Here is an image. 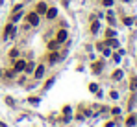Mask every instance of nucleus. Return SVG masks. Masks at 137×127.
I'll return each mask as SVG.
<instances>
[{
    "label": "nucleus",
    "mask_w": 137,
    "mask_h": 127,
    "mask_svg": "<svg viewBox=\"0 0 137 127\" xmlns=\"http://www.w3.org/2000/svg\"><path fill=\"white\" fill-rule=\"evenodd\" d=\"M28 22H30L31 26H37V24H39V17H37V13H30V15H28Z\"/></svg>",
    "instance_id": "nucleus-1"
},
{
    "label": "nucleus",
    "mask_w": 137,
    "mask_h": 127,
    "mask_svg": "<svg viewBox=\"0 0 137 127\" xmlns=\"http://www.w3.org/2000/svg\"><path fill=\"white\" fill-rule=\"evenodd\" d=\"M67 39V31L65 30H59V33H58V43H63Z\"/></svg>",
    "instance_id": "nucleus-2"
},
{
    "label": "nucleus",
    "mask_w": 137,
    "mask_h": 127,
    "mask_svg": "<svg viewBox=\"0 0 137 127\" xmlns=\"http://www.w3.org/2000/svg\"><path fill=\"white\" fill-rule=\"evenodd\" d=\"M56 15H58V9H56V7H50V9L46 11V17H48V19H54Z\"/></svg>",
    "instance_id": "nucleus-3"
},
{
    "label": "nucleus",
    "mask_w": 137,
    "mask_h": 127,
    "mask_svg": "<svg viewBox=\"0 0 137 127\" xmlns=\"http://www.w3.org/2000/svg\"><path fill=\"white\" fill-rule=\"evenodd\" d=\"M26 68V61H17L15 63V70H24Z\"/></svg>",
    "instance_id": "nucleus-4"
},
{
    "label": "nucleus",
    "mask_w": 137,
    "mask_h": 127,
    "mask_svg": "<svg viewBox=\"0 0 137 127\" xmlns=\"http://www.w3.org/2000/svg\"><path fill=\"white\" fill-rule=\"evenodd\" d=\"M43 74H45V66L41 65V66L35 70V77H37V79H41V77H43Z\"/></svg>",
    "instance_id": "nucleus-5"
},
{
    "label": "nucleus",
    "mask_w": 137,
    "mask_h": 127,
    "mask_svg": "<svg viewBox=\"0 0 137 127\" xmlns=\"http://www.w3.org/2000/svg\"><path fill=\"white\" fill-rule=\"evenodd\" d=\"M11 35H13V26L9 24V26H7V28H6V33H4V37H6V39H9Z\"/></svg>",
    "instance_id": "nucleus-6"
},
{
    "label": "nucleus",
    "mask_w": 137,
    "mask_h": 127,
    "mask_svg": "<svg viewBox=\"0 0 137 127\" xmlns=\"http://www.w3.org/2000/svg\"><path fill=\"white\" fill-rule=\"evenodd\" d=\"M37 11H39V13H46V4H45V2H41V4L37 6Z\"/></svg>",
    "instance_id": "nucleus-7"
},
{
    "label": "nucleus",
    "mask_w": 137,
    "mask_h": 127,
    "mask_svg": "<svg viewBox=\"0 0 137 127\" xmlns=\"http://www.w3.org/2000/svg\"><path fill=\"white\" fill-rule=\"evenodd\" d=\"M98 28H100V24H98V22H93V26H91V31H93V33H96V31H98Z\"/></svg>",
    "instance_id": "nucleus-8"
},
{
    "label": "nucleus",
    "mask_w": 137,
    "mask_h": 127,
    "mask_svg": "<svg viewBox=\"0 0 137 127\" xmlns=\"http://www.w3.org/2000/svg\"><path fill=\"white\" fill-rule=\"evenodd\" d=\"M58 59H59V55H58V53H52V55H50V63H56Z\"/></svg>",
    "instance_id": "nucleus-9"
},
{
    "label": "nucleus",
    "mask_w": 137,
    "mask_h": 127,
    "mask_svg": "<svg viewBox=\"0 0 137 127\" xmlns=\"http://www.w3.org/2000/svg\"><path fill=\"white\" fill-rule=\"evenodd\" d=\"M48 48H50V50H56V48H58V41L50 43V44H48Z\"/></svg>",
    "instance_id": "nucleus-10"
},
{
    "label": "nucleus",
    "mask_w": 137,
    "mask_h": 127,
    "mask_svg": "<svg viewBox=\"0 0 137 127\" xmlns=\"http://www.w3.org/2000/svg\"><path fill=\"white\" fill-rule=\"evenodd\" d=\"M89 90H91V92H98V87L93 83V85H89Z\"/></svg>",
    "instance_id": "nucleus-11"
},
{
    "label": "nucleus",
    "mask_w": 137,
    "mask_h": 127,
    "mask_svg": "<svg viewBox=\"0 0 137 127\" xmlns=\"http://www.w3.org/2000/svg\"><path fill=\"white\" fill-rule=\"evenodd\" d=\"M106 44H109V46H119V43L115 41V39H111V41H108Z\"/></svg>",
    "instance_id": "nucleus-12"
},
{
    "label": "nucleus",
    "mask_w": 137,
    "mask_h": 127,
    "mask_svg": "<svg viewBox=\"0 0 137 127\" xmlns=\"http://www.w3.org/2000/svg\"><path fill=\"white\" fill-rule=\"evenodd\" d=\"M113 77H115V79H120V77H122V72H120V70H117V72L113 74Z\"/></svg>",
    "instance_id": "nucleus-13"
},
{
    "label": "nucleus",
    "mask_w": 137,
    "mask_h": 127,
    "mask_svg": "<svg viewBox=\"0 0 137 127\" xmlns=\"http://www.w3.org/2000/svg\"><path fill=\"white\" fill-rule=\"evenodd\" d=\"M100 68H102V65H100V63H96V65L93 66V70H94V72H100Z\"/></svg>",
    "instance_id": "nucleus-14"
},
{
    "label": "nucleus",
    "mask_w": 137,
    "mask_h": 127,
    "mask_svg": "<svg viewBox=\"0 0 137 127\" xmlns=\"http://www.w3.org/2000/svg\"><path fill=\"white\" fill-rule=\"evenodd\" d=\"M106 35H108V37H115V31H113V30H108Z\"/></svg>",
    "instance_id": "nucleus-15"
},
{
    "label": "nucleus",
    "mask_w": 137,
    "mask_h": 127,
    "mask_svg": "<svg viewBox=\"0 0 137 127\" xmlns=\"http://www.w3.org/2000/svg\"><path fill=\"white\" fill-rule=\"evenodd\" d=\"M126 123H128V125H133V123H135V118H133V116H132V118H130V120H128V122H126Z\"/></svg>",
    "instance_id": "nucleus-16"
},
{
    "label": "nucleus",
    "mask_w": 137,
    "mask_h": 127,
    "mask_svg": "<svg viewBox=\"0 0 137 127\" xmlns=\"http://www.w3.org/2000/svg\"><path fill=\"white\" fill-rule=\"evenodd\" d=\"M111 4H113V0H104V6H108V7H109Z\"/></svg>",
    "instance_id": "nucleus-17"
},
{
    "label": "nucleus",
    "mask_w": 137,
    "mask_h": 127,
    "mask_svg": "<svg viewBox=\"0 0 137 127\" xmlns=\"http://www.w3.org/2000/svg\"><path fill=\"white\" fill-rule=\"evenodd\" d=\"M52 85H54V79H50V81H48V83L45 85V89H48V87H52Z\"/></svg>",
    "instance_id": "nucleus-18"
},
{
    "label": "nucleus",
    "mask_w": 137,
    "mask_h": 127,
    "mask_svg": "<svg viewBox=\"0 0 137 127\" xmlns=\"http://www.w3.org/2000/svg\"><path fill=\"white\" fill-rule=\"evenodd\" d=\"M30 103H39V98H30Z\"/></svg>",
    "instance_id": "nucleus-19"
},
{
    "label": "nucleus",
    "mask_w": 137,
    "mask_h": 127,
    "mask_svg": "<svg viewBox=\"0 0 137 127\" xmlns=\"http://www.w3.org/2000/svg\"><path fill=\"white\" fill-rule=\"evenodd\" d=\"M132 87H133V89L137 87V79H133V81H132Z\"/></svg>",
    "instance_id": "nucleus-20"
}]
</instances>
